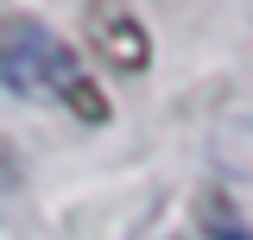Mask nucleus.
<instances>
[{
    "label": "nucleus",
    "instance_id": "nucleus-1",
    "mask_svg": "<svg viewBox=\"0 0 253 240\" xmlns=\"http://www.w3.org/2000/svg\"><path fill=\"white\" fill-rule=\"evenodd\" d=\"M0 89L63 101L76 120H108V95L83 76V63L70 57V44H57L26 13H0Z\"/></svg>",
    "mask_w": 253,
    "mask_h": 240
},
{
    "label": "nucleus",
    "instance_id": "nucleus-2",
    "mask_svg": "<svg viewBox=\"0 0 253 240\" xmlns=\"http://www.w3.org/2000/svg\"><path fill=\"white\" fill-rule=\"evenodd\" d=\"M83 26H89V44L114 63V70H146L152 44H146V26H139L126 6H89Z\"/></svg>",
    "mask_w": 253,
    "mask_h": 240
}]
</instances>
